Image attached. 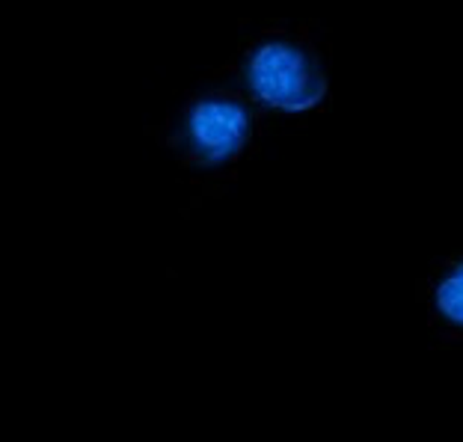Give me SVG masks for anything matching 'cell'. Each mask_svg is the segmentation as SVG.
Wrapping results in <instances>:
<instances>
[{"instance_id": "3", "label": "cell", "mask_w": 463, "mask_h": 442, "mask_svg": "<svg viewBox=\"0 0 463 442\" xmlns=\"http://www.w3.org/2000/svg\"><path fill=\"white\" fill-rule=\"evenodd\" d=\"M437 303H439V309H443V315L463 324V268L458 273H451L443 286H439Z\"/></svg>"}, {"instance_id": "2", "label": "cell", "mask_w": 463, "mask_h": 442, "mask_svg": "<svg viewBox=\"0 0 463 442\" xmlns=\"http://www.w3.org/2000/svg\"><path fill=\"white\" fill-rule=\"evenodd\" d=\"M247 110L235 101H203L191 113V136L208 161H223L247 140Z\"/></svg>"}, {"instance_id": "1", "label": "cell", "mask_w": 463, "mask_h": 442, "mask_svg": "<svg viewBox=\"0 0 463 442\" xmlns=\"http://www.w3.org/2000/svg\"><path fill=\"white\" fill-rule=\"evenodd\" d=\"M247 78L259 101L286 113L309 110L327 92V83H324L321 71L315 69V62L300 48L286 45V42L261 45L250 57Z\"/></svg>"}]
</instances>
